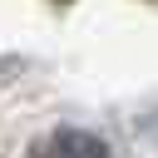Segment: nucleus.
Returning a JSON list of instances; mask_svg holds the SVG:
<instances>
[{
  "mask_svg": "<svg viewBox=\"0 0 158 158\" xmlns=\"http://www.w3.org/2000/svg\"><path fill=\"white\" fill-rule=\"evenodd\" d=\"M25 158H114L104 148V138L84 133V128H54L49 138H40Z\"/></svg>",
  "mask_w": 158,
  "mask_h": 158,
  "instance_id": "obj_1",
  "label": "nucleus"
},
{
  "mask_svg": "<svg viewBox=\"0 0 158 158\" xmlns=\"http://www.w3.org/2000/svg\"><path fill=\"white\" fill-rule=\"evenodd\" d=\"M59 5H64V0H59Z\"/></svg>",
  "mask_w": 158,
  "mask_h": 158,
  "instance_id": "obj_2",
  "label": "nucleus"
}]
</instances>
